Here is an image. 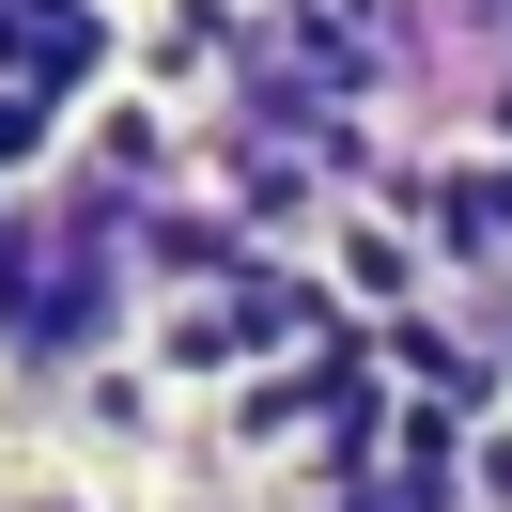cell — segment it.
Masks as SVG:
<instances>
[{
  "instance_id": "1",
  "label": "cell",
  "mask_w": 512,
  "mask_h": 512,
  "mask_svg": "<svg viewBox=\"0 0 512 512\" xmlns=\"http://www.w3.org/2000/svg\"><path fill=\"white\" fill-rule=\"evenodd\" d=\"M0 512H94V497H63V481H32V497H0Z\"/></svg>"
}]
</instances>
